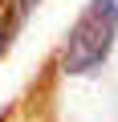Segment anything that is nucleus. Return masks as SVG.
Segmentation results:
<instances>
[{"label":"nucleus","instance_id":"nucleus-1","mask_svg":"<svg viewBox=\"0 0 118 122\" xmlns=\"http://www.w3.org/2000/svg\"><path fill=\"white\" fill-rule=\"evenodd\" d=\"M118 37V0H90L77 25L65 33L61 45V69L65 73H94L110 57Z\"/></svg>","mask_w":118,"mask_h":122},{"label":"nucleus","instance_id":"nucleus-2","mask_svg":"<svg viewBox=\"0 0 118 122\" xmlns=\"http://www.w3.org/2000/svg\"><path fill=\"white\" fill-rule=\"evenodd\" d=\"M33 4H37V0H0V53H8V45L25 29Z\"/></svg>","mask_w":118,"mask_h":122}]
</instances>
